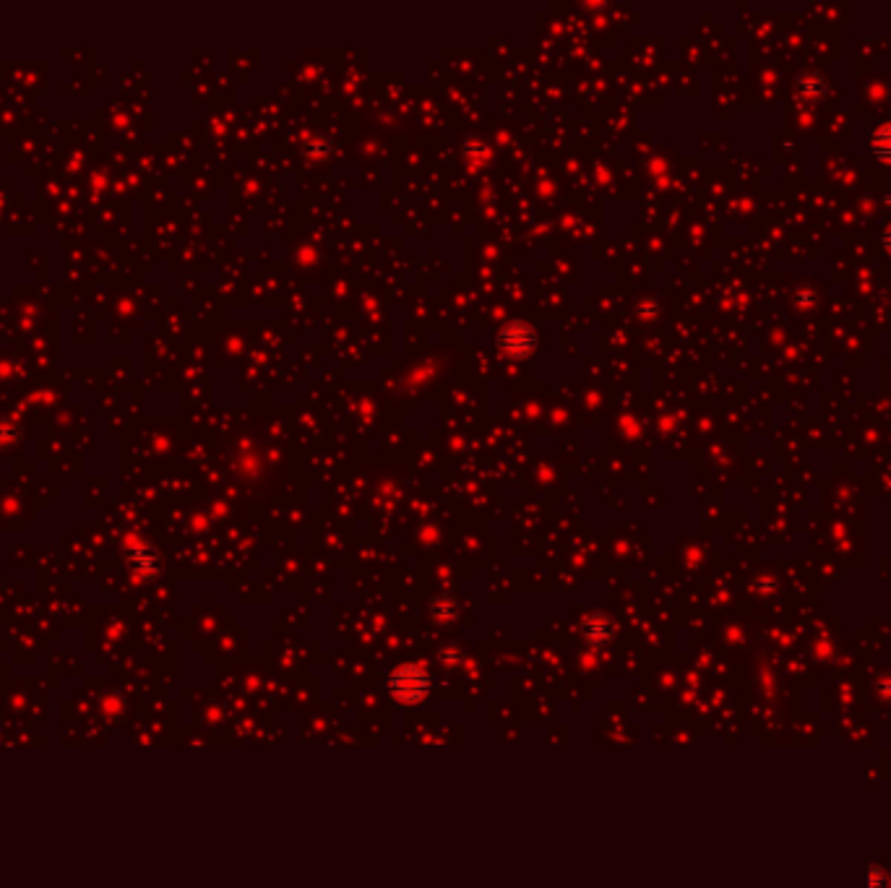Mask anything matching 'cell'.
<instances>
[{"mask_svg": "<svg viewBox=\"0 0 891 888\" xmlns=\"http://www.w3.org/2000/svg\"><path fill=\"white\" fill-rule=\"evenodd\" d=\"M868 151L879 159L891 165V120L887 123H876L868 131Z\"/></svg>", "mask_w": 891, "mask_h": 888, "instance_id": "cell-1", "label": "cell"}, {"mask_svg": "<svg viewBox=\"0 0 891 888\" xmlns=\"http://www.w3.org/2000/svg\"><path fill=\"white\" fill-rule=\"evenodd\" d=\"M795 94L800 102H819L823 94H826V81H823L822 73L816 70H808L797 78V86H795Z\"/></svg>", "mask_w": 891, "mask_h": 888, "instance_id": "cell-2", "label": "cell"}, {"mask_svg": "<svg viewBox=\"0 0 891 888\" xmlns=\"http://www.w3.org/2000/svg\"><path fill=\"white\" fill-rule=\"evenodd\" d=\"M792 306L800 310L813 308V306H816V292H813V289H797V292L792 295Z\"/></svg>", "mask_w": 891, "mask_h": 888, "instance_id": "cell-3", "label": "cell"}, {"mask_svg": "<svg viewBox=\"0 0 891 888\" xmlns=\"http://www.w3.org/2000/svg\"><path fill=\"white\" fill-rule=\"evenodd\" d=\"M881 242H884V250L889 253L891 256V224L884 230V235H881Z\"/></svg>", "mask_w": 891, "mask_h": 888, "instance_id": "cell-4", "label": "cell"}]
</instances>
